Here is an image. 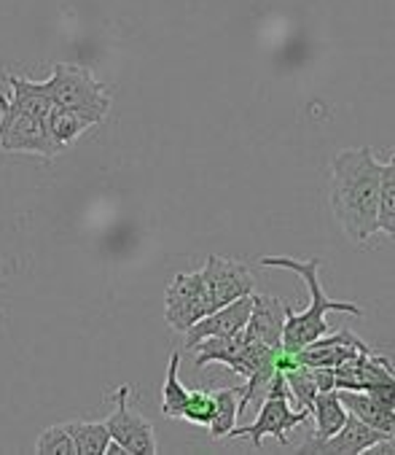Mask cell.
Listing matches in <instances>:
<instances>
[{
	"label": "cell",
	"mask_w": 395,
	"mask_h": 455,
	"mask_svg": "<svg viewBox=\"0 0 395 455\" xmlns=\"http://www.w3.org/2000/svg\"><path fill=\"white\" fill-rule=\"evenodd\" d=\"M178 370H180V353L172 350L170 363H167V378H164V386H162V415L172 418V420L183 418V407H186V399H188V388L180 383Z\"/></svg>",
	"instance_id": "19"
},
{
	"label": "cell",
	"mask_w": 395,
	"mask_h": 455,
	"mask_svg": "<svg viewBox=\"0 0 395 455\" xmlns=\"http://www.w3.org/2000/svg\"><path fill=\"white\" fill-rule=\"evenodd\" d=\"M310 418L307 410H293L290 404V391L285 386V378L282 372L277 370L272 383H269V391L258 407V418L250 423V426H234L226 439H250L256 450H261L264 444V436H274L280 444H288V434L285 431H293L296 426H302L304 420Z\"/></svg>",
	"instance_id": "4"
},
{
	"label": "cell",
	"mask_w": 395,
	"mask_h": 455,
	"mask_svg": "<svg viewBox=\"0 0 395 455\" xmlns=\"http://www.w3.org/2000/svg\"><path fill=\"white\" fill-rule=\"evenodd\" d=\"M208 313H213V305L202 281V269L178 272L164 294V321L170 323V329L186 331Z\"/></svg>",
	"instance_id": "6"
},
{
	"label": "cell",
	"mask_w": 395,
	"mask_h": 455,
	"mask_svg": "<svg viewBox=\"0 0 395 455\" xmlns=\"http://www.w3.org/2000/svg\"><path fill=\"white\" fill-rule=\"evenodd\" d=\"M382 162L374 148H344L331 162V211L352 243L371 240L379 213Z\"/></svg>",
	"instance_id": "1"
},
{
	"label": "cell",
	"mask_w": 395,
	"mask_h": 455,
	"mask_svg": "<svg viewBox=\"0 0 395 455\" xmlns=\"http://www.w3.org/2000/svg\"><path fill=\"white\" fill-rule=\"evenodd\" d=\"M70 431H73L78 455H106V450L111 444V434H108L106 423L70 420Z\"/></svg>",
	"instance_id": "21"
},
{
	"label": "cell",
	"mask_w": 395,
	"mask_h": 455,
	"mask_svg": "<svg viewBox=\"0 0 395 455\" xmlns=\"http://www.w3.org/2000/svg\"><path fill=\"white\" fill-rule=\"evenodd\" d=\"M196 350V367H208V363H224L232 372L245 378L248 370V339L245 331L229 334V337H208L194 345Z\"/></svg>",
	"instance_id": "13"
},
{
	"label": "cell",
	"mask_w": 395,
	"mask_h": 455,
	"mask_svg": "<svg viewBox=\"0 0 395 455\" xmlns=\"http://www.w3.org/2000/svg\"><path fill=\"white\" fill-rule=\"evenodd\" d=\"M213 410H216L213 391H205V388L188 391V399H186V407H183V420L208 428V423L213 418Z\"/></svg>",
	"instance_id": "23"
},
{
	"label": "cell",
	"mask_w": 395,
	"mask_h": 455,
	"mask_svg": "<svg viewBox=\"0 0 395 455\" xmlns=\"http://www.w3.org/2000/svg\"><path fill=\"white\" fill-rule=\"evenodd\" d=\"M46 95L51 98L54 106L62 108H75V111H86L97 119H106L114 103V95L108 84L97 81L94 73L83 65H73V62H57L54 73L41 81Z\"/></svg>",
	"instance_id": "3"
},
{
	"label": "cell",
	"mask_w": 395,
	"mask_h": 455,
	"mask_svg": "<svg viewBox=\"0 0 395 455\" xmlns=\"http://www.w3.org/2000/svg\"><path fill=\"white\" fill-rule=\"evenodd\" d=\"M339 399L347 407V412L360 418L374 431H379L384 436L395 434V412L387 404H382L376 396H371L368 391H339Z\"/></svg>",
	"instance_id": "15"
},
{
	"label": "cell",
	"mask_w": 395,
	"mask_h": 455,
	"mask_svg": "<svg viewBox=\"0 0 395 455\" xmlns=\"http://www.w3.org/2000/svg\"><path fill=\"white\" fill-rule=\"evenodd\" d=\"M282 326H285V302L253 291V310L245 323V334H250L253 339L269 347H282Z\"/></svg>",
	"instance_id": "14"
},
{
	"label": "cell",
	"mask_w": 395,
	"mask_h": 455,
	"mask_svg": "<svg viewBox=\"0 0 395 455\" xmlns=\"http://www.w3.org/2000/svg\"><path fill=\"white\" fill-rule=\"evenodd\" d=\"M213 399H216V410H213L208 428L213 439H226V434L237 426V418H240V391L224 388V391H216Z\"/></svg>",
	"instance_id": "20"
},
{
	"label": "cell",
	"mask_w": 395,
	"mask_h": 455,
	"mask_svg": "<svg viewBox=\"0 0 395 455\" xmlns=\"http://www.w3.org/2000/svg\"><path fill=\"white\" fill-rule=\"evenodd\" d=\"M250 310H253V294L240 297V299L208 313L205 318H200L194 326H188L183 331L186 334V347L194 350L196 342H202L208 337H229V334L242 331L248 318H250Z\"/></svg>",
	"instance_id": "10"
},
{
	"label": "cell",
	"mask_w": 395,
	"mask_h": 455,
	"mask_svg": "<svg viewBox=\"0 0 395 455\" xmlns=\"http://www.w3.org/2000/svg\"><path fill=\"white\" fill-rule=\"evenodd\" d=\"M392 378H395L392 361L387 355H379L376 350L358 353V355L347 358L344 363H339V367H334L336 391H366V388L392 380Z\"/></svg>",
	"instance_id": "9"
},
{
	"label": "cell",
	"mask_w": 395,
	"mask_h": 455,
	"mask_svg": "<svg viewBox=\"0 0 395 455\" xmlns=\"http://www.w3.org/2000/svg\"><path fill=\"white\" fill-rule=\"evenodd\" d=\"M376 229L384 232L390 240H395V151L387 156V162H382Z\"/></svg>",
	"instance_id": "18"
},
{
	"label": "cell",
	"mask_w": 395,
	"mask_h": 455,
	"mask_svg": "<svg viewBox=\"0 0 395 455\" xmlns=\"http://www.w3.org/2000/svg\"><path fill=\"white\" fill-rule=\"evenodd\" d=\"M130 386H119L114 394V404L116 410L103 420L111 439L116 444H122L124 452H135V455H154L156 452V436H154V426L130 407Z\"/></svg>",
	"instance_id": "7"
},
{
	"label": "cell",
	"mask_w": 395,
	"mask_h": 455,
	"mask_svg": "<svg viewBox=\"0 0 395 455\" xmlns=\"http://www.w3.org/2000/svg\"><path fill=\"white\" fill-rule=\"evenodd\" d=\"M310 415H315V436L312 439H328L331 434H336L347 418V407L339 399V391H318L312 404H310Z\"/></svg>",
	"instance_id": "17"
},
{
	"label": "cell",
	"mask_w": 395,
	"mask_h": 455,
	"mask_svg": "<svg viewBox=\"0 0 395 455\" xmlns=\"http://www.w3.org/2000/svg\"><path fill=\"white\" fill-rule=\"evenodd\" d=\"M379 439H384V434L374 431L371 426H366L360 418H355L352 412H347L342 428L336 434H331L328 439H310L302 452H323V455H355V452H366L368 447H374Z\"/></svg>",
	"instance_id": "11"
},
{
	"label": "cell",
	"mask_w": 395,
	"mask_h": 455,
	"mask_svg": "<svg viewBox=\"0 0 395 455\" xmlns=\"http://www.w3.org/2000/svg\"><path fill=\"white\" fill-rule=\"evenodd\" d=\"M202 281H205L213 310L256 291V278L250 275V269L242 261L216 256V253L208 256V261L202 267Z\"/></svg>",
	"instance_id": "8"
},
{
	"label": "cell",
	"mask_w": 395,
	"mask_h": 455,
	"mask_svg": "<svg viewBox=\"0 0 395 455\" xmlns=\"http://www.w3.org/2000/svg\"><path fill=\"white\" fill-rule=\"evenodd\" d=\"M371 350L360 337H355L352 331H336V334H323L315 342H310L307 347H302L299 353H293L307 367H339L347 358Z\"/></svg>",
	"instance_id": "12"
},
{
	"label": "cell",
	"mask_w": 395,
	"mask_h": 455,
	"mask_svg": "<svg viewBox=\"0 0 395 455\" xmlns=\"http://www.w3.org/2000/svg\"><path fill=\"white\" fill-rule=\"evenodd\" d=\"M94 124H100V119L86 114V111H75V108H62V106H54L49 119H46V127L51 132V138L67 148L70 143H75L86 130H91Z\"/></svg>",
	"instance_id": "16"
},
{
	"label": "cell",
	"mask_w": 395,
	"mask_h": 455,
	"mask_svg": "<svg viewBox=\"0 0 395 455\" xmlns=\"http://www.w3.org/2000/svg\"><path fill=\"white\" fill-rule=\"evenodd\" d=\"M261 267H280V269H290L296 272L307 291H310V305L304 313H296L288 302H285V326H282V347L288 353H299L302 347H307L310 342H315L318 337L328 334V323L326 315L328 313H347V315H363V307H358L355 302H344V299H331L323 286H320V259H293V256H261L258 259Z\"/></svg>",
	"instance_id": "2"
},
{
	"label": "cell",
	"mask_w": 395,
	"mask_h": 455,
	"mask_svg": "<svg viewBox=\"0 0 395 455\" xmlns=\"http://www.w3.org/2000/svg\"><path fill=\"white\" fill-rule=\"evenodd\" d=\"M36 452H41V455H78L70 423H57V426L43 428L38 442H36Z\"/></svg>",
	"instance_id": "22"
},
{
	"label": "cell",
	"mask_w": 395,
	"mask_h": 455,
	"mask_svg": "<svg viewBox=\"0 0 395 455\" xmlns=\"http://www.w3.org/2000/svg\"><path fill=\"white\" fill-rule=\"evenodd\" d=\"M371 396H376L382 404H387L392 412H395V378L392 380H384V383H376V386H371V388H366Z\"/></svg>",
	"instance_id": "24"
},
{
	"label": "cell",
	"mask_w": 395,
	"mask_h": 455,
	"mask_svg": "<svg viewBox=\"0 0 395 455\" xmlns=\"http://www.w3.org/2000/svg\"><path fill=\"white\" fill-rule=\"evenodd\" d=\"M0 151L6 154H38L51 159L62 151V146L51 138L43 119L20 111L0 92Z\"/></svg>",
	"instance_id": "5"
}]
</instances>
